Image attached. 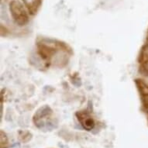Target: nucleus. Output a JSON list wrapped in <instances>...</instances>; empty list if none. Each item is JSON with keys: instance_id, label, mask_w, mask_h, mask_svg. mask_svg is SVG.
Returning a JSON list of instances; mask_svg holds the SVG:
<instances>
[{"instance_id": "f257e3e1", "label": "nucleus", "mask_w": 148, "mask_h": 148, "mask_svg": "<svg viewBox=\"0 0 148 148\" xmlns=\"http://www.w3.org/2000/svg\"><path fill=\"white\" fill-rule=\"evenodd\" d=\"M77 115L78 116V120L81 122V123H82L84 128L88 130H90L94 127V125H95L94 121L87 113L80 112V113H78Z\"/></svg>"}]
</instances>
